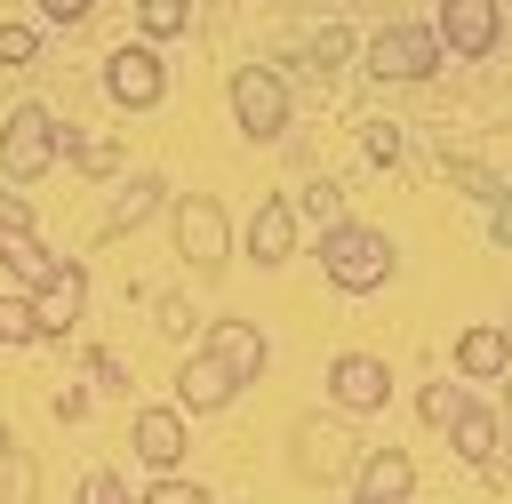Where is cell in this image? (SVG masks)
<instances>
[{"label": "cell", "mask_w": 512, "mask_h": 504, "mask_svg": "<svg viewBox=\"0 0 512 504\" xmlns=\"http://www.w3.org/2000/svg\"><path fill=\"white\" fill-rule=\"evenodd\" d=\"M344 56H352V32H344V24H320V32L304 40V64H312V72H328V64H344Z\"/></svg>", "instance_id": "d6986e66"}, {"label": "cell", "mask_w": 512, "mask_h": 504, "mask_svg": "<svg viewBox=\"0 0 512 504\" xmlns=\"http://www.w3.org/2000/svg\"><path fill=\"white\" fill-rule=\"evenodd\" d=\"M328 392H336V408H352V416H376V408L392 400V368H384L376 352H344V360L328 368Z\"/></svg>", "instance_id": "8992f818"}, {"label": "cell", "mask_w": 512, "mask_h": 504, "mask_svg": "<svg viewBox=\"0 0 512 504\" xmlns=\"http://www.w3.org/2000/svg\"><path fill=\"white\" fill-rule=\"evenodd\" d=\"M176 248L192 256V272H216L224 264V208L208 192H184L176 200Z\"/></svg>", "instance_id": "5b68a950"}, {"label": "cell", "mask_w": 512, "mask_h": 504, "mask_svg": "<svg viewBox=\"0 0 512 504\" xmlns=\"http://www.w3.org/2000/svg\"><path fill=\"white\" fill-rule=\"evenodd\" d=\"M136 16H144V32H152V40H168V32H184V24H192V0H136Z\"/></svg>", "instance_id": "ffe728a7"}, {"label": "cell", "mask_w": 512, "mask_h": 504, "mask_svg": "<svg viewBox=\"0 0 512 504\" xmlns=\"http://www.w3.org/2000/svg\"><path fill=\"white\" fill-rule=\"evenodd\" d=\"M208 352H216L240 384H256V376H264V336H256L248 320H208Z\"/></svg>", "instance_id": "8fae6325"}, {"label": "cell", "mask_w": 512, "mask_h": 504, "mask_svg": "<svg viewBox=\"0 0 512 504\" xmlns=\"http://www.w3.org/2000/svg\"><path fill=\"white\" fill-rule=\"evenodd\" d=\"M456 408H464V392H456V384H432V392H424V416H432V424H448Z\"/></svg>", "instance_id": "cb8c5ba5"}, {"label": "cell", "mask_w": 512, "mask_h": 504, "mask_svg": "<svg viewBox=\"0 0 512 504\" xmlns=\"http://www.w3.org/2000/svg\"><path fill=\"white\" fill-rule=\"evenodd\" d=\"M432 64H440V32H424V24H384L368 40V72L376 80H424Z\"/></svg>", "instance_id": "3957f363"}, {"label": "cell", "mask_w": 512, "mask_h": 504, "mask_svg": "<svg viewBox=\"0 0 512 504\" xmlns=\"http://www.w3.org/2000/svg\"><path fill=\"white\" fill-rule=\"evenodd\" d=\"M416 488V464L400 456V448H376L368 464H360V504H400Z\"/></svg>", "instance_id": "9a60e30c"}, {"label": "cell", "mask_w": 512, "mask_h": 504, "mask_svg": "<svg viewBox=\"0 0 512 504\" xmlns=\"http://www.w3.org/2000/svg\"><path fill=\"white\" fill-rule=\"evenodd\" d=\"M448 432H456V456H464V464H488V456H496V416H488V408L464 400V408L448 416Z\"/></svg>", "instance_id": "e0dca14e"}, {"label": "cell", "mask_w": 512, "mask_h": 504, "mask_svg": "<svg viewBox=\"0 0 512 504\" xmlns=\"http://www.w3.org/2000/svg\"><path fill=\"white\" fill-rule=\"evenodd\" d=\"M456 368L480 376V384L504 376V368H512V336H504V328H464V336H456Z\"/></svg>", "instance_id": "2e32d148"}, {"label": "cell", "mask_w": 512, "mask_h": 504, "mask_svg": "<svg viewBox=\"0 0 512 504\" xmlns=\"http://www.w3.org/2000/svg\"><path fill=\"white\" fill-rule=\"evenodd\" d=\"M232 392H240V376H232V368H224L208 344H200V352L176 368V400H184V408H224Z\"/></svg>", "instance_id": "30bf717a"}, {"label": "cell", "mask_w": 512, "mask_h": 504, "mask_svg": "<svg viewBox=\"0 0 512 504\" xmlns=\"http://www.w3.org/2000/svg\"><path fill=\"white\" fill-rule=\"evenodd\" d=\"M64 152V128L40 112V104H16L8 112V128H0V176H16V184H32V176H48V160Z\"/></svg>", "instance_id": "7a4b0ae2"}, {"label": "cell", "mask_w": 512, "mask_h": 504, "mask_svg": "<svg viewBox=\"0 0 512 504\" xmlns=\"http://www.w3.org/2000/svg\"><path fill=\"white\" fill-rule=\"evenodd\" d=\"M152 504H200V488H192V480H160V488H152Z\"/></svg>", "instance_id": "f1b7e54d"}, {"label": "cell", "mask_w": 512, "mask_h": 504, "mask_svg": "<svg viewBox=\"0 0 512 504\" xmlns=\"http://www.w3.org/2000/svg\"><path fill=\"white\" fill-rule=\"evenodd\" d=\"M104 88H112V104H128V112H144V104H160V88H168V72H160V56H152V48H120V56L104 64Z\"/></svg>", "instance_id": "ba28073f"}, {"label": "cell", "mask_w": 512, "mask_h": 504, "mask_svg": "<svg viewBox=\"0 0 512 504\" xmlns=\"http://www.w3.org/2000/svg\"><path fill=\"white\" fill-rule=\"evenodd\" d=\"M368 160H400V128H392V120L368 128Z\"/></svg>", "instance_id": "d4e9b609"}, {"label": "cell", "mask_w": 512, "mask_h": 504, "mask_svg": "<svg viewBox=\"0 0 512 504\" xmlns=\"http://www.w3.org/2000/svg\"><path fill=\"white\" fill-rule=\"evenodd\" d=\"M136 456H144L152 472H168V464L184 456V416H176V408H144V416H136Z\"/></svg>", "instance_id": "5bb4252c"}, {"label": "cell", "mask_w": 512, "mask_h": 504, "mask_svg": "<svg viewBox=\"0 0 512 504\" xmlns=\"http://www.w3.org/2000/svg\"><path fill=\"white\" fill-rule=\"evenodd\" d=\"M232 112H240V128L264 144V136L288 128V88H280L264 64H240V72H232Z\"/></svg>", "instance_id": "277c9868"}, {"label": "cell", "mask_w": 512, "mask_h": 504, "mask_svg": "<svg viewBox=\"0 0 512 504\" xmlns=\"http://www.w3.org/2000/svg\"><path fill=\"white\" fill-rule=\"evenodd\" d=\"M64 152H72L88 176H112V168H120V152H112L104 136H72V128H64Z\"/></svg>", "instance_id": "7402d4cb"}, {"label": "cell", "mask_w": 512, "mask_h": 504, "mask_svg": "<svg viewBox=\"0 0 512 504\" xmlns=\"http://www.w3.org/2000/svg\"><path fill=\"white\" fill-rule=\"evenodd\" d=\"M296 208H304V216H312L320 232H328V224H344V192H336V184H312V192H304Z\"/></svg>", "instance_id": "603a6c76"}, {"label": "cell", "mask_w": 512, "mask_h": 504, "mask_svg": "<svg viewBox=\"0 0 512 504\" xmlns=\"http://www.w3.org/2000/svg\"><path fill=\"white\" fill-rule=\"evenodd\" d=\"M456 56H488L496 48V0H440V24H432Z\"/></svg>", "instance_id": "9c48e42d"}, {"label": "cell", "mask_w": 512, "mask_h": 504, "mask_svg": "<svg viewBox=\"0 0 512 504\" xmlns=\"http://www.w3.org/2000/svg\"><path fill=\"white\" fill-rule=\"evenodd\" d=\"M120 496H128V488H120L112 472H88V504H120Z\"/></svg>", "instance_id": "83f0119b"}, {"label": "cell", "mask_w": 512, "mask_h": 504, "mask_svg": "<svg viewBox=\"0 0 512 504\" xmlns=\"http://www.w3.org/2000/svg\"><path fill=\"white\" fill-rule=\"evenodd\" d=\"M96 0H40V16H56V24H80Z\"/></svg>", "instance_id": "f546056e"}, {"label": "cell", "mask_w": 512, "mask_h": 504, "mask_svg": "<svg viewBox=\"0 0 512 504\" xmlns=\"http://www.w3.org/2000/svg\"><path fill=\"white\" fill-rule=\"evenodd\" d=\"M296 248V208L288 200H256V216H248V256L256 264H280Z\"/></svg>", "instance_id": "7c38bea8"}, {"label": "cell", "mask_w": 512, "mask_h": 504, "mask_svg": "<svg viewBox=\"0 0 512 504\" xmlns=\"http://www.w3.org/2000/svg\"><path fill=\"white\" fill-rule=\"evenodd\" d=\"M0 256H8V272H16V280H32V288L64 272V264L32 240V208H24V200H0Z\"/></svg>", "instance_id": "52a82bcc"}, {"label": "cell", "mask_w": 512, "mask_h": 504, "mask_svg": "<svg viewBox=\"0 0 512 504\" xmlns=\"http://www.w3.org/2000/svg\"><path fill=\"white\" fill-rule=\"evenodd\" d=\"M32 56V32L24 24H0V64H24Z\"/></svg>", "instance_id": "484cf974"}, {"label": "cell", "mask_w": 512, "mask_h": 504, "mask_svg": "<svg viewBox=\"0 0 512 504\" xmlns=\"http://www.w3.org/2000/svg\"><path fill=\"white\" fill-rule=\"evenodd\" d=\"M32 336H40L32 296H0V344H32Z\"/></svg>", "instance_id": "44dd1931"}, {"label": "cell", "mask_w": 512, "mask_h": 504, "mask_svg": "<svg viewBox=\"0 0 512 504\" xmlns=\"http://www.w3.org/2000/svg\"><path fill=\"white\" fill-rule=\"evenodd\" d=\"M320 272L344 288V296H368L392 280V240L368 232V224H328L320 232Z\"/></svg>", "instance_id": "6da1fadb"}, {"label": "cell", "mask_w": 512, "mask_h": 504, "mask_svg": "<svg viewBox=\"0 0 512 504\" xmlns=\"http://www.w3.org/2000/svg\"><path fill=\"white\" fill-rule=\"evenodd\" d=\"M488 232H496V248H512V192H496V208H488Z\"/></svg>", "instance_id": "4316f807"}, {"label": "cell", "mask_w": 512, "mask_h": 504, "mask_svg": "<svg viewBox=\"0 0 512 504\" xmlns=\"http://www.w3.org/2000/svg\"><path fill=\"white\" fill-rule=\"evenodd\" d=\"M8 448H16V440H8V424H0V464H8Z\"/></svg>", "instance_id": "4dcf8cb0"}, {"label": "cell", "mask_w": 512, "mask_h": 504, "mask_svg": "<svg viewBox=\"0 0 512 504\" xmlns=\"http://www.w3.org/2000/svg\"><path fill=\"white\" fill-rule=\"evenodd\" d=\"M80 304H88V280L64 264L56 280H40V296H32V312H40V336H64L72 320H80Z\"/></svg>", "instance_id": "4fadbf2b"}, {"label": "cell", "mask_w": 512, "mask_h": 504, "mask_svg": "<svg viewBox=\"0 0 512 504\" xmlns=\"http://www.w3.org/2000/svg\"><path fill=\"white\" fill-rule=\"evenodd\" d=\"M152 208H160V176H128V184L112 192V232H136Z\"/></svg>", "instance_id": "ac0fdd59"}]
</instances>
